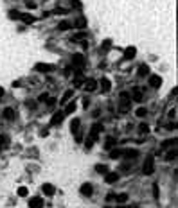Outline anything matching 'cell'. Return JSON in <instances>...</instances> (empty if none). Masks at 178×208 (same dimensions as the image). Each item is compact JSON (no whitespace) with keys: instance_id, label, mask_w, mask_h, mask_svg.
<instances>
[{"instance_id":"40","label":"cell","mask_w":178,"mask_h":208,"mask_svg":"<svg viewBox=\"0 0 178 208\" xmlns=\"http://www.w3.org/2000/svg\"><path fill=\"white\" fill-rule=\"evenodd\" d=\"M0 151H2V143H0Z\"/></svg>"},{"instance_id":"12","label":"cell","mask_w":178,"mask_h":208,"mask_svg":"<svg viewBox=\"0 0 178 208\" xmlns=\"http://www.w3.org/2000/svg\"><path fill=\"white\" fill-rule=\"evenodd\" d=\"M135 54H137V49H135V47H128V49L124 50V57H126V59H133V57H135Z\"/></svg>"},{"instance_id":"17","label":"cell","mask_w":178,"mask_h":208,"mask_svg":"<svg viewBox=\"0 0 178 208\" xmlns=\"http://www.w3.org/2000/svg\"><path fill=\"white\" fill-rule=\"evenodd\" d=\"M95 88H97V83H95V81H92V79H90V81H86V85H85L86 92H94Z\"/></svg>"},{"instance_id":"29","label":"cell","mask_w":178,"mask_h":208,"mask_svg":"<svg viewBox=\"0 0 178 208\" xmlns=\"http://www.w3.org/2000/svg\"><path fill=\"white\" fill-rule=\"evenodd\" d=\"M153 197H155V199H158V197H160V188H158L157 183L153 185Z\"/></svg>"},{"instance_id":"10","label":"cell","mask_w":178,"mask_h":208,"mask_svg":"<svg viewBox=\"0 0 178 208\" xmlns=\"http://www.w3.org/2000/svg\"><path fill=\"white\" fill-rule=\"evenodd\" d=\"M119 174L117 172H106V176H104V181L106 183H115V181H119Z\"/></svg>"},{"instance_id":"31","label":"cell","mask_w":178,"mask_h":208,"mask_svg":"<svg viewBox=\"0 0 178 208\" xmlns=\"http://www.w3.org/2000/svg\"><path fill=\"white\" fill-rule=\"evenodd\" d=\"M27 194H29V190L25 186H20V188H18V196H20V197H25Z\"/></svg>"},{"instance_id":"16","label":"cell","mask_w":178,"mask_h":208,"mask_svg":"<svg viewBox=\"0 0 178 208\" xmlns=\"http://www.w3.org/2000/svg\"><path fill=\"white\" fill-rule=\"evenodd\" d=\"M110 88H112V85H110V81H108L106 77H103V79H101V90H103V92H108Z\"/></svg>"},{"instance_id":"20","label":"cell","mask_w":178,"mask_h":208,"mask_svg":"<svg viewBox=\"0 0 178 208\" xmlns=\"http://www.w3.org/2000/svg\"><path fill=\"white\" fill-rule=\"evenodd\" d=\"M148 72H150V66L146 63H142L140 66H139V75H148Z\"/></svg>"},{"instance_id":"21","label":"cell","mask_w":178,"mask_h":208,"mask_svg":"<svg viewBox=\"0 0 178 208\" xmlns=\"http://www.w3.org/2000/svg\"><path fill=\"white\" fill-rule=\"evenodd\" d=\"M122 156V149H112L110 151V158H114V160H117V158Z\"/></svg>"},{"instance_id":"42","label":"cell","mask_w":178,"mask_h":208,"mask_svg":"<svg viewBox=\"0 0 178 208\" xmlns=\"http://www.w3.org/2000/svg\"><path fill=\"white\" fill-rule=\"evenodd\" d=\"M104 208H110V206H104Z\"/></svg>"},{"instance_id":"9","label":"cell","mask_w":178,"mask_h":208,"mask_svg":"<svg viewBox=\"0 0 178 208\" xmlns=\"http://www.w3.org/2000/svg\"><path fill=\"white\" fill-rule=\"evenodd\" d=\"M34 68L38 72H50V70H54V66H52V65H49V63H36Z\"/></svg>"},{"instance_id":"35","label":"cell","mask_w":178,"mask_h":208,"mask_svg":"<svg viewBox=\"0 0 178 208\" xmlns=\"http://www.w3.org/2000/svg\"><path fill=\"white\" fill-rule=\"evenodd\" d=\"M114 199H115V194H112V192L106 194V201H108V203H110V201H114Z\"/></svg>"},{"instance_id":"8","label":"cell","mask_w":178,"mask_h":208,"mask_svg":"<svg viewBox=\"0 0 178 208\" xmlns=\"http://www.w3.org/2000/svg\"><path fill=\"white\" fill-rule=\"evenodd\" d=\"M29 206L31 208H43V199L42 197H31V199H29Z\"/></svg>"},{"instance_id":"7","label":"cell","mask_w":178,"mask_h":208,"mask_svg":"<svg viewBox=\"0 0 178 208\" xmlns=\"http://www.w3.org/2000/svg\"><path fill=\"white\" fill-rule=\"evenodd\" d=\"M63 117H65L63 111H56V113H54V117L50 119V126H58V124H61Z\"/></svg>"},{"instance_id":"6","label":"cell","mask_w":178,"mask_h":208,"mask_svg":"<svg viewBox=\"0 0 178 208\" xmlns=\"http://www.w3.org/2000/svg\"><path fill=\"white\" fill-rule=\"evenodd\" d=\"M72 63H74V66L81 68V66L85 65V56H83V54H74V57H72Z\"/></svg>"},{"instance_id":"18","label":"cell","mask_w":178,"mask_h":208,"mask_svg":"<svg viewBox=\"0 0 178 208\" xmlns=\"http://www.w3.org/2000/svg\"><path fill=\"white\" fill-rule=\"evenodd\" d=\"M22 22H25V23H33V22L36 20L34 16H33V14H27V13H23L22 14V18H20Z\"/></svg>"},{"instance_id":"41","label":"cell","mask_w":178,"mask_h":208,"mask_svg":"<svg viewBox=\"0 0 178 208\" xmlns=\"http://www.w3.org/2000/svg\"><path fill=\"white\" fill-rule=\"evenodd\" d=\"M119 208H126V206H119Z\"/></svg>"},{"instance_id":"24","label":"cell","mask_w":178,"mask_h":208,"mask_svg":"<svg viewBox=\"0 0 178 208\" xmlns=\"http://www.w3.org/2000/svg\"><path fill=\"white\" fill-rule=\"evenodd\" d=\"M114 145H115V138L108 136V138H106V143H104V149H114Z\"/></svg>"},{"instance_id":"36","label":"cell","mask_w":178,"mask_h":208,"mask_svg":"<svg viewBox=\"0 0 178 208\" xmlns=\"http://www.w3.org/2000/svg\"><path fill=\"white\" fill-rule=\"evenodd\" d=\"M175 142H176V140H169V142H165V143H164V147L167 149V147H171V145H175Z\"/></svg>"},{"instance_id":"25","label":"cell","mask_w":178,"mask_h":208,"mask_svg":"<svg viewBox=\"0 0 178 208\" xmlns=\"http://www.w3.org/2000/svg\"><path fill=\"white\" fill-rule=\"evenodd\" d=\"M58 29H59V31H69V29H72V23L70 22H61V23L58 25Z\"/></svg>"},{"instance_id":"14","label":"cell","mask_w":178,"mask_h":208,"mask_svg":"<svg viewBox=\"0 0 178 208\" xmlns=\"http://www.w3.org/2000/svg\"><path fill=\"white\" fill-rule=\"evenodd\" d=\"M122 154L128 158H135V156H139V151L137 149H122Z\"/></svg>"},{"instance_id":"13","label":"cell","mask_w":178,"mask_h":208,"mask_svg":"<svg viewBox=\"0 0 178 208\" xmlns=\"http://www.w3.org/2000/svg\"><path fill=\"white\" fill-rule=\"evenodd\" d=\"M4 119H6V120H14V109L6 108V109H4Z\"/></svg>"},{"instance_id":"11","label":"cell","mask_w":178,"mask_h":208,"mask_svg":"<svg viewBox=\"0 0 178 208\" xmlns=\"http://www.w3.org/2000/svg\"><path fill=\"white\" fill-rule=\"evenodd\" d=\"M43 194L50 197V196H54V194H56V188L50 185V183H45V185H43Z\"/></svg>"},{"instance_id":"27","label":"cell","mask_w":178,"mask_h":208,"mask_svg":"<svg viewBox=\"0 0 178 208\" xmlns=\"http://www.w3.org/2000/svg\"><path fill=\"white\" fill-rule=\"evenodd\" d=\"M9 18H11V20H20V18H22V14L18 13L16 9H13V11H9Z\"/></svg>"},{"instance_id":"33","label":"cell","mask_w":178,"mask_h":208,"mask_svg":"<svg viewBox=\"0 0 178 208\" xmlns=\"http://www.w3.org/2000/svg\"><path fill=\"white\" fill-rule=\"evenodd\" d=\"M70 4H72V7H74V9H81V7H83V4H81L79 0H72Z\"/></svg>"},{"instance_id":"34","label":"cell","mask_w":178,"mask_h":208,"mask_svg":"<svg viewBox=\"0 0 178 208\" xmlns=\"http://www.w3.org/2000/svg\"><path fill=\"white\" fill-rule=\"evenodd\" d=\"M139 131H140V133H148V131H150L148 124H140V126H139Z\"/></svg>"},{"instance_id":"23","label":"cell","mask_w":178,"mask_h":208,"mask_svg":"<svg viewBox=\"0 0 178 208\" xmlns=\"http://www.w3.org/2000/svg\"><path fill=\"white\" fill-rule=\"evenodd\" d=\"M76 27L78 29H85L86 27V20L83 18V16H79L78 20H76Z\"/></svg>"},{"instance_id":"39","label":"cell","mask_w":178,"mask_h":208,"mask_svg":"<svg viewBox=\"0 0 178 208\" xmlns=\"http://www.w3.org/2000/svg\"><path fill=\"white\" fill-rule=\"evenodd\" d=\"M4 93H6V90H4V88H2V86H0V99H2V97H4Z\"/></svg>"},{"instance_id":"19","label":"cell","mask_w":178,"mask_h":208,"mask_svg":"<svg viewBox=\"0 0 178 208\" xmlns=\"http://www.w3.org/2000/svg\"><path fill=\"white\" fill-rule=\"evenodd\" d=\"M70 97H72V90H67V92L61 95V100H59V102H61V104H67V100H70Z\"/></svg>"},{"instance_id":"38","label":"cell","mask_w":178,"mask_h":208,"mask_svg":"<svg viewBox=\"0 0 178 208\" xmlns=\"http://www.w3.org/2000/svg\"><path fill=\"white\" fill-rule=\"evenodd\" d=\"M47 104H49V106H54V104H56V100H52V99H49V100H47Z\"/></svg>"},{"instance_id":"2","label":"cell","mask_w":178,"mask_h":208,"mask_svg":"<svg viewBox=\"0 0 178 208\" xmlns=\"http://www.w3.org/2000/svg\"><path fill=\"white\" fill-rule=\"evenodd\" d=\"M79 192H81V196L90 197V196L94 194V186L90 185V183H83V185H81V188H79Z\"/></svg>"},{"instance_id":"3","label":"cell","mask_w":178,"mask_h":208,"mask_svg":"<svg viewBox=\"0 0 178 208\" xmlns=\"http://www.w3.org/2000/svg\"><path fill=\"white\" fill-rule=\"evenodd\" d=\"M97 135H99V133H95V131H90V135H88V138L85 140V147H86V149H92L94 142L97 140Z\"/></svg>"},{"instance_id":"4","label":"cell","mask_w":178,"mask_h":208,"mask_svg":"<svg viewBox=\"0 0 178 208\" xmlns=\"http://www.w3.org/2000/svg\"><path fill=\"white\" fill-rule=\"evenodd\" d=\"M131 100H135V102H142L144 100V93L140 88H133V92H131Z\"/></svg>"},{"instance_id":"15","label":"cell","mask_w":178,"mask_h":208,"mask_svg":"<svg viewBox=\"0 0 178 208\" xmlns=\"http://www.w3.org/2000/svg\"><path fill=\"white\" fill-rule=\"evenodd\" d=\"M79 124H81V122H79V119H74V120L70 122V131L74 133V135H76V133H79Z\"/></svg>"},{"instance_id":"32","label":"cell","mask_w":178,"mask_h":208,"mask_svg":"<svg viewBox=\"0 0 178 208\" xmlns=\"http://www.w3.org/2000/svg\"><path fill=\"white\" fill-rule=\"evenodd\" d=\"M110 47H112V41H110V40H104L103 45H101V49H103V50H108Z\"/></svg>"},{"instance_id":"5","label":"cell","mask_w":178,"mask_h":208,"mask_svg":"<svg viewBox=\"0 0 178 208\" xmlns=\"http://www.w3.org/2000/svg\"><path fill=\"white\" fill-rule=\"evenodd\" d=\"M150 86L151 88H160V85H162V77L160 75H150Z\"/></svg>"},{"instance_id":"22","label":"cell","mask_w":178,"mask_h":208,"mask_svg":"<svg viewBox=\"0 0 178 208\" xmlns=\"http://www.w3.org/2000/svg\"><path fill=\"white\" fill-rule=\"evenodd\" d=\"M115 201H117V203H126V201H128V194L124 192V194H117V196H115Z\"/></svg>"},{"instance_id":"28","label":"cell","mask_w":178,"mask_h":208,"mask_svg":"<svg viewBox=\"0 0 178 208\" xmlns=\"http://www.w3.org/2000/svg\"><path fill=\"white\" fill-rule=\"evenodd\" d=\"M74 109H76V104H74V102H69V104L65 106V111H63V113H65V115H69V113H72Z\"/></svg>"},{"instance_id":"30","label":"cell","mask_w":178,"mask_h":208,"mask_svg":"<svg viewBox=\"0 0 178 208\" xmlns=\"http://www.w3.org/2000/svg\"><path fill=\"white\" fill-rule=\"evenodd\" d=\"M146 113H148V111H146L144 108H137V109H135V115H137V117H146Z\"/></svg>"},{"instance_id":"37","label":"cell","mask_w":178,"mask_h":208,"mask_svg":"<svg viewBox=\"0 0 178 208\" xmlns=\"http://www.w3.org/2000/svg\"><path fill=\"white\" fill-rule=\"evenodd\" d=\"M49 99V95H47V93H42V95H40V99L38 100H47Z\"/></svg>"},{"instance_id":"26","label":"cell","mask_w":178,"mask_h":208,"mask_svg":"<svg viewBox=\"0 0 178 208\" xmlns=\"http://www.w3.org/2000/svg\"><path fill=\"white\" fill-rule=\"evenodd\" d=\"M95 171L99 172V174H106L108 167H106V165H103V163H97V165H95Z\"/></svg>"},{"instance_id":"1","label":"cell","mask_w":178,"mask_h":208,"mask_svg":"<svg viewBox=\"0 0 178 208\" xmlns=\"http://www.w3.org/2000/svg\"><path fill=\"white\" fill-rule=\"evenodd\" d=\"M153 171H155V158L146 156V160H144V163H142V172L146 176H150V174H153Z\"/></svg>"}]
</instances>
